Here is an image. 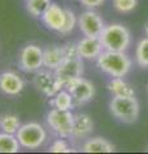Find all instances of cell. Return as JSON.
I'll list each match as a JSON object with an SVG mask.
<instances>
[{
  "mask_svg": "<svg viewBox=\"0 0 148 154\" xmlns=\"http://www.w3.org/2000/svg\"><path fill=\"white\" fill-rule=\"evenodd\" d=\"M21 126H22L21 119L17 114H8L7 113L0 117V128H2L3 132L16 135Z\"/></svg>",
  "mask_w": 148,
  "mask_h": 154,
  "instance_id": "obj_19",
  "label": "cell"
},
{
  "mask_svg": "<svg viewBox=\"0 0 148 154\" xmlns=\"http://www.w3.org/2000/svg\"><path fill=\"white\" fill-rule=\"evenodd\" d=\"M65 88L72 95L74 102L77 105L89 102L94 96V93H95L94 85L90 82V81H88L87 79H83L81 76L68 81V82L65 85Z\"/></svg>",
  "mask_w": 148,
  "mask_h": 154,
  "instance_id": "obj_6",
  "label": "cell"
},
{
  "mask_svg": "<svg viewBox=\"0 0 148 154\" xmlns=\"http://www.w3.org/2000/svg\"><path fill=\"white\" fill-rule=\"evenodd\" d=\"M80 3L83 4L84 7H87L89 9H93V8H97L99 5H102L104 3V0H80Z\"/></svg>",
  "mask_w": 148,
  "mask_h": 154,
  "instance_id": "obj_27",
  "label": "cell"
},
{
  "mask_svg": "<svg viewBox=\"0 0 148 154\" xmlns=\"http://www.w3.org/2000/svg\"><path fill=\"white\" fill-rule=\"evenodd\" d=\"M66 12V18H65V23L62 28L59 30V32L62 35H67V33L72 32L74 28L76 26V23H77V19H76V16L72 11H70V9H65Z\"/></svg>",
  "mask_w": 148,
  "mask_h": 154,
  "instance_id": "obj_23",
  "label": "cell"
},
{
  "mask_svg": "<svg viewBox=\"0 0 148 154\" xmlns=\"http://www.w3.org/2000/svg\"><path fill=\"white\" fill-rule=\"evenodd\" d=\"M43 55L44 50L37 45H26L21 50L20 54V67L25 72H35L39 71L44 63H43Z\"/></svg>",
  "mask_w": 148,
  "mask_h": 154,
  "instance_id": "obj_9",
  "label": "cell"
},
{
  "mask_svg": "<svg viewBox=\"0 0 148 154\" xmlns=\"http://www.w3.org/2000/svg\"><path fill=\"white\" fill-rule=\"evenodd\" d=\"M52 104H53L54 108L58 109H63V110H70L71 108L74 107V98L67 90L66 91H59L58 94L54 96V99L52 100Z\"/></svg>",
  "mask_w": 148,
  "mask_h": 154,
  "instance_id": "obj_20",
  "label": "cell"
},
{
  "mask_svg": "<svg viewBox=\"0 0 148 154\" xmlns=\"http://www.w3.org/2000/svg\"><path fill=\"white\" fill-rule=\"evenodd\" d=\"M93 131V119L85 113L74 116L72 136L76 139H84Z\"/></svg>",
  "mask_w": 148,
  "mask_h": 154,
  "instance_id": "obj_14",
  "label": "cell"
},
{
  "mask_svg": "<svg viewBox=\"0 0 148 154\" xmlns=\"http://www.w3.org/2000/svg\"><path fill=\"white\" fill-rule=\"evenodd\" d=\"M84 153H112L115 152V145L103 137H93L84 143Z\"/></svg>",
  "mask_w": 148,
  "mask_h": 154,
  "instance_id": "obj_16",
  "label": "cell"
},
{
  "mask_svg": "<svg viewBox=\"0 0 148 154\" xmlns=\"http://www.w3.org/2000/svg\"><path fill=\"white\" fill-rule=\"evenodd\" d=\"M77 23L80 31L84 33V36L90 37H99L103 28L106 27L103 23V19L99 17V14L92 11V9L81 13V16L77 19Z\"/></svg>",
  "mask_w": 148,
  "mask_h": 154,
  "instance_id": "obj_8",
  "label": "cell"
},
{
  "mask_svg": "<svg viewBox=\"0 0 148 154\" xmlns=\"http://www.w3.org/2000/svg\"><path fill=\"white\" fill-rule=\"evenodd\" d=\"M65 18H66V12L65 9H62L58 4L52 3L49 8L44 12V14L41 16V19L44 22V25L50 28V30L58 31L62 28L65 23Z\"/></svg>",
  "mask_w": 148,
  "mask_h": 154,
  "instance_id": "obj_11",
  "label": "cell"
},
{
  "mask_svg": "<svg viewBox=\"0 0 148 154\" xmlns=\"http://www.w3.org/2000/svg\"><path fill=\"white\" fill-rule=\"evenodd\" d=\"M144 31H146V35L148 36V22L146 23V26H144Z\"/></svg>",
  "mask_w": 148,
  "mask_h": 154,
  "instance_id": "obj_28",
  "label": "cell"
},
{
  "mask_svg": "<svg viewBox=\"0 0 148 154\" xmlns=\"http://www.w3.org/2000/svg\"><path fill=\"white\" fill-rule=\"evenodd\" d=\"M109 109L124 123H134L139 117V103L134 96H115L109 103Z\"/></svg>",
  "mask_w": 148,
  "mask_h": 154,
  "instance_id": "obj_3",
  "label": "cell"
},
{
  "mask_svg": "<svg viewBox=\"0 0 148 154\" xmlns=\"http://www.w3.org/2000/svg\"><path fill=\"white\" fill-rule=\"evenodd\" d=\"M50 0H27V12L34 17H41L50 5Z\"/></svg>",
  "mask_w": 148,
  "mask_h": 154,
  "instance_id": "obj_21",
  "label": "cell"
},
{
  "mask_svg": "<svg viewBox=\"0 0 148 154\" xmlns=\"http://www.w3.org/2000/svg\"><path fill=\"white\" fill-rule=\"evenodd\" d=\"M65 59H74V58H81L79 54L77 44H66L62 46Z\"/></svg>",
  "mask_w": 148,
  "mask_h": 154,
  "instance_id": "obj_26",
  "label": "cell"
},
{
  "mask_svg": "<svg viewBox=\"0 0 148 154\" xmlns=\"http://www.w3.org/2000/svg\"><path fill=\"white\" fill-rule=\"evenodd\" d=\"M46 123L59 137L66 139L72 136L74 114L70 110L53 108L46 116Z\"/></svg>",
  "mask_w": 148,
  "mask_h": 154,
  "instance_id": "obj_5",
  "label": "cell"
},
{
  "mask_svg": "<svg viewBox=\"0 0 148 154\" xmlns=\"http://www.w3.org/2000/svg\"><path fill=\"white\" fill-rule=\"evenodd\" d=\"M99 38L104 50L125 51L130 45V32L125 26L118 23L106 26Z\"/></svg>",
  "mask_w": 148,
  "mask_h": 154,
  "instance_id": "obj_2",
  "label": "cell"
},
{
  "mask_svg": "<svg viewBox=\"0 0 148 154\" xmlns=\"http://www.w3.org/2000/svg\"><path fill=\"white\" fill-rule=\"evenodd\" d=\"M16 136L21 146L26 149H37L46 140V131L41 125L36 122H28L22 125Z\"/></svg>",
  "mask_w": 148,
  "mask_h": 154,
  "instance_id": "obj_4",
  "label": "cell"
},
{
  "mask_svg": "<svg viewBox=\"0 0 148 154\" xmlns=\"http://www.w3.org/2000/svg\"><path fill=\"white\" fill-rule=\"evenodd\" d=\"M97 64L112 77H124L131 67V62L124 51L104 50L97 58Z\"/></svg>",
  "mask_w": 148,
  "mask_h": 154,
  "instance_id": "obj_1",
  "label": "cell"
},
{
  "mask_svg": "<svg viewBox=\"0 0 148 154\" xmlns=\"http://www.w3.org/2000/svg\"><path fill=\"white\" fill-rule=\"evenodd\" d=\"M49 152L52 153H71V149L68 146V144L63 139H58L55 140L49 148Z\"/></svg>",
  "mask_w": 148,
  "mask_h": 154,
  "instance_id": "obj_25",
  "label": "cell"
},
{
  "mask_svg": "<svg viewBox=\"0 0 148 154\" xmlns=\"http://www.w3.org/2000/svg\"><path fill=\"white\" fill-rule=\"evenodd\" d=\"M65 60L63 51H62V46H49L44 50V55H43V63L44 67H46L50 71H55Z\"/></svg>",
  "mask_w": 148,
  "mask_h": 154,
  "instance_id": "obj_15",
  "label": "cell"
},
{
  "mask_svg": "<svg viewBox=\"0 0 148 154\" xmlns=\"http://www.w3.org/2000/svg\"><path fill=\"white\" fill-rule=\"evenodd\" d=\"M0 117H2V116H0Z\"/></svg>",
  "mask_w": 148,
  "mask_h": 154,
  "instance_id": "obj_30",
  "label": "cell"
},
{
  "mask_svg": "<svg viewBox=\"0 0 148 154\" xmlns=\"http://www.w3.org/2000/svg\"><path fill=\"white\" fill-rule=\"evenodd\" d=\"M83 58H74V59H65L62 62V64L57 68L54 72L57 77L59 79V81L63 86L71 81L72 79H76V77H80L83 75Z\"/></svg>",
  "mask_w": 148,
  "mask_h": 154,
  "instance_id": "obj_10",
  "label": "cell"
},
{
  "mask_svg": "<svg viewBox=\"0 0 148 154\" xmlns=\"http://www.w3.org/2000/svg\"><path fill=\"white\" fill-rule=\"evenodd\" d=\"M21 144L14 134H0V153H18Z\"/></svg>",
  "mask_w": 148,
  "mask_h": 154,
  "instance_id": "obj_18",
  "label": "cell"
},
{
  "mask_svg": "<svg viewBox=\"0 0 148 154\" xmlns=\"http://www.w3.org/2000/svg\"><path fill=\"white\" fill-rule=\"evenodd\" d=\"M113 7L120 13H129L137 7V0H113Z\"/></svg>",
  "mask_w": 148,
  "mask_h": 154,
  "instance_id": "obj_24",
  "label": "cell"
},
{
  "mask_svg": "<svg viewBox=\"0 0 148 154\" xmlns=\"http://www.w3.org/2000/svg\"><path fill=\"white\" fill-rule=\"evenodd\" d=\"M135 58L140 67H148V37L139 41L137 46Z\"/></svg>",
  "mask_w": 148,
  "mask_h": 154,
  "instance_id": "obj_22",
  "label": "cell"
},
{
  "mask_svg": "<svg viewBox=\"0 0 148 154\" xmlns=\"http://www.w3.org/2000/svg\"><path fill=\"white\" fill-rule=\"evenodd\" d=\"M147 91H148V85H147Z\"/></svg>",
  "mask_w": 148,
  "mask_h": 154,
  "instance_id": "obj_29",
  "label": "cell"
},
{
  "mask_svg": "<svg viewBox=\"0 0 148 154\" xmlns=\"http://www.w3.org/2000/svg\"><path fill=\"white\" fill-rule=\"evenodd\" d=\"M35 86L36 89L43 93L48 98H54V96L65 88L63 84L57 77L55 72L53 71H40L35 76Z\"/></svg>",
  "mask_w": 148,
  "mask_h": 154,
  "instance_id": "obj_7",
  "label": "cell"
},
{
  "mask_svg": "<svg viewBox=\"0 0 148 154\" xmlns=\"http://www.w3.org/2000/svg\"><path fill=\"white\" fill-rule=\"evenodd\" d=\"M77 49L81 58H84V59H94V58H98V55L102 53L103 45L99 37L85 36L83 40L77 42Z\"/></svg>",
  "mask_w": 148,
  "mask_h": 154,
  "instance_id": "obj_12",
  "label": "cell"
},
{
  "mask_svg": "<svg viewBox=\"0 0 148 154\" xmlns=\"http://www.w3.org/2000/svg\"><path fill=\"white\" fill-rule=\"evenodd\" d=\"M108 90L113 94V96H134V89L129 85L122 77H115L109 81Z\"/></svg>",
  "mask_w": 148,
  "mask_h": 154,
  "instance_id": "obj_17",
  "label": "cell"
},
{
  "mask_svg": "<svg viewBox=\"0 0 148 154\" xmlns=\"http://www.w3.org/2000/svg\"><path fill=\"white\" fill-rule=\"evenodd\" d=\"M0 90L7 95H18L23 90V81L16 72H3L0 75Z\"/></svg>",
  "mask_w": 148,
  "mask_h": 154,
  "instance_id": "obj_13",
  "label": "cell"
}]
</instances>
